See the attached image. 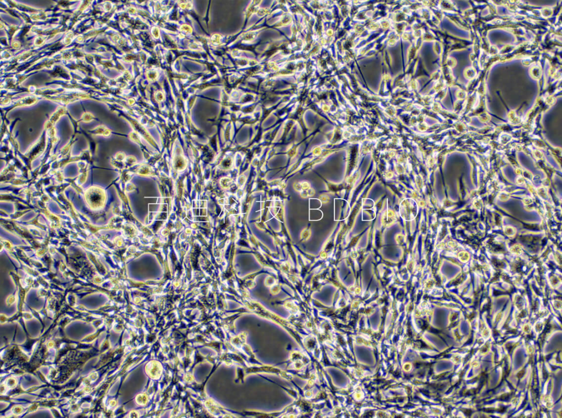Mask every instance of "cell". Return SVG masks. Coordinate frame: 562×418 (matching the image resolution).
Instances as JSON below:
<instances>
[{"label": "cell", "mask_w": 562, "mask_h": 418, "mask_svg": "<svg viewBox=\"0 0 562 418\" xmlns=\"http://www.w3.org/2000/svg\"><path fill=\"white\" fill-rule=\"evenodd\" d=\"M400 215L406 221H412L418 215V206L412 199H406L400 205Z\"/></svg>", "instance_id": "1"}]
</instances>
